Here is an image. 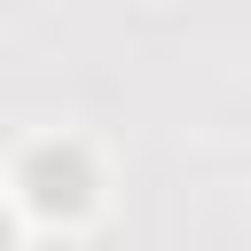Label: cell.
Returning a JSON list of instances; mask_svg holds the SVG:
<instances>
[{"mask_svg":"<svg viewBox=\"0 0 251 251\" xmlns=\"http://www.w3.org/2000/svg\"><path fill=\"white\" fill-rule=\"evenodd\" d=\"M0 243H8V227H0Z\"/></svg>","mask_w":251,"mask_h":251,"instance_id":"6da1fadb","label":"cell"}]
</instances>
